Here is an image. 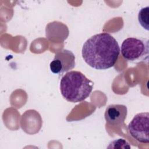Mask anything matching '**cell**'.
<instances>
[{"instance_id":"obj_1","label":"cell","mask_w":149,"mask_h":149,"mask_svg":"<svg viewBox=\"0 0 149 149\" xmlns=\"http://www.w3.org/2000/svg\"><path fill=\"white\" fill-rule=\"evenodd\" d=\"M120 54L116 39L108 33L95 34L84 43L81 54L85 62L90 67L105 70L113 67Z\"/></svg>"},{"instance_id":"obj_2","label":"cell","mask_w":149,"mask_h":149,"mask_svg":"<svg viewBox=\"0 0 149 149\" xmlns=\"http://www.w3.org/2000/svg\"><path fill=\"white\" fill-rule=\"evenodd\" d=\"M94 83L79 71L68 72L60 81V90L63 97L71 102H79L88 98Z\"/></svg>"},{"instance_id":"obj_3","label":"cell","mask_w":149,"mask_h":149,"mask_svg":"<svg viewBox=\"0 0 149 149\" xmlns=\"http://www.w3.org/2000/svg\"><path fill=\"white\" fill-rule=\"evenodd\" d=\"M120 52L123 58L127 61L133 63L148 62V40L136 37L127 38L122 42Z\"/></svg>"},{"instance_id":"obj_4","label":"cell","mask_w":149,"mask_h":149,"mask_svg":"<svg viewBox=\"0 0 149 149\" xmlns=\"http://www.w3.org/2000/svg\"><path fill=\"white\" fill-rule=\"evenodd\" d=\"M149 113L141 112L136 114L127 125L130 136L139 142L149 143Z\"/></svg>"},{"instance_id":"obj_5","label":"cell","mask_w":149,"mask_h":149,"mask_svg":"<svg viewBox=\"0 0 149 149\" xmlns=\"http://www.w3.org/2000/svg\"><path fill=\"white\" fill-rule=\"evenodd\" d=\"M75 66V56L73 53L68 49L58 51L53 60L49 64L51 71L57 74H61L69 72Z\"/></svg>"},{"instance_id":"obj_6","label":"cell","mask_w":149,"mask_h":149,"mask_svg":"<svg viewBox=\"0 0 149 149\" xmlns=\"http://www.w3.org/2000/svg\"><path fill=\"white\" fill-rule=\"evenodd\" d=\"M127 114L126 106L122 104H110L106 108L104 117L109 125L116 126L123 124Z\"/></svg>"},{"instance_id":"obj_7","label":"cell","mask_w":149,"mask_h":149,"mask_svg":"<svg viewBox=\"0 0 149 149\" xmlns=\"http://www.w3.org/2000/svg\"><path fill=\"white\" fill-rule=\"evenodd\" d=\"M148 17H149V8L146 6L141 8L138 14V20L140 24L146 29V30H149L148 26Z\"/></svg>"},{"instance_id":"obj_8","label":"cell","mask_w":149,"mask_h":149,"mask_svg":"<svg viewBox=\"0 0 149 149\" xmlns=\"http://www.w3.org/2000/svg\"><path fill=\"white\" fill-rule=\"evenodd\" d=\"M108 148H131L129 144L123 139H118L113 140L109 143Z\"/></svg>"}]
</instances>
